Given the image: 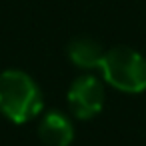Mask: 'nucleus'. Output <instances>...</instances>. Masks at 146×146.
Here are the masks:
<instances>
[{
	"label": "nucleus",
	"instance_id": "3",
	"mask_svg": "<svg viewBox=\"0 0 146 146\" xmlns=\"http://www.w3.org/2000/svg\"><path fill=\"white\" fill-rule=\"evenodd\" d=\"M104 84L92 74L78 76L68 88V106L70 112L80 120H90L100 114L104 106Z\"/></svg>",
	"mask_w": 146,
	"mask_h": 146
},
{
	"label": "nucleus",
	"instance_id": "4",
	"mask_svg": "<svg viewBox=\"0 0 146 146\" xmlns=\"http://www.w3.org/2000/svg\"><path fill=\"white\" fill-rule=\"evenodd\" d=\"M38 136L46 146H70L74 140V126L60 110H50L38 124Z\"/></svg>",
	"mask_w": 146,
	"mask_h": 146
},
{
	"label": "nucleus",
	"instance_id": "2",
	"mask_svg": "<svg viewBox=\"0 0 146 146\" xmlns=\"http://www.w3.org/2000/svg\"><path fill=\"white\" fill-rule=\"evenodd\" d=\"M102 78L120 92L138 94L146 90V58L130 46H114L100 62Z\"/></svg>",
	"mask_w": 146,
	"mask_h": 146
},
{
	"label": "nucleus",
	"instance_id": "5",
	"mask_svg": "<svg viewBox=\"0 0 146 146\" xmlns=\"http://www.w3.org/2000/svg\"><path fill=\"white\" fill-rule=\"evenodd\" d=\"M66 52H68V58L74 66L84 68V70H92V68H100V62H102V56L106 50H102V46L96 40L80 36L68 44Z\"/></svg>",
	"mask_w": 146,
	"mask_h": 146
},
{
	"label": "nucleus",
	"instance_id": "1",
	"mask_svg": "<svg viewBox=\"0 0 146 146\" xmlns=\"http://www.w3.org/2000/svg\"><path fill=\"white\" fill-rule=\"evenodd\" d=\"M44 108V96L36 80L24 70L0 74V112L14 124H26Z\"/></svg>",
	"mask_w": 146,
	"mask_h": 146
}]
</instances>
